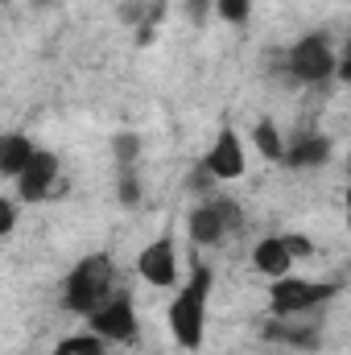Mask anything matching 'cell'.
I'll return each instance as SVG.
<instances>
[{
  "mask_svg": "<svg viewBox=\"0 0 351 355\" xmlns=\"http://www.w3.org/2000/svg\"><path fill=\"white\" fill-rule=\"evenodd\" d=\"M211 268L198 265L190 272V281L178 289V297L170 302V331H174L178 347L198 352L203 347V331H207V302H211Z\"/></svg>",
  "mask_w": 351,
  "mask_h": 355,
  "instance_id": "cell-1",
  "label": "cell"
},
{
  "mask_svg": "<svg viewBox=\"0 0 351 355\" xmlns=\"http://www.w3.org/2000/svg\"><path fill=\"white\" fill-rule=\"evenodd\" d=\"M112 285H116V265H112V257H108V252H91V257H83L79 265L71 268V277H67V306H71L79 318H87V314H95V310L112 297Z\"/></svg>",
  "mask_w": 351,
  "mask_h": 355,
  "instance_id": "cell-2",
  "label": "cell"
},
{
  "mask_svg": "<svg viewBox=\"0 0 351 355\" xmlns=\"http://www.w3.org/2000/svg\"><path fill=\"white\" fill-rule=\"evenodd\" d=\"M339 293V281H302V277H273L268 285V310L273 318H285V314H306V310H318L323 302H331Z\"/></svg>",
  "mask_w": 351,
  "mask_h": 355,
  "instance_id": "cell-3",
  "label": "cell"
},
{
  "mask_svg": "<svg viewBox=\"0 0 351 355\" xmlns=\"http://www.w3.org/2000/svg\"><path fill=\"white\" fill-rule=\"evenodd\" d=\"M285 67L298 83H327L335 75V50L327 42V33H310L302 37L289 54H285Z\"/></svg>",
  "mask_w": 351,
  "mask_h": 355,
  "instance_id": "cell-4",
  "label": "cell"
},
{
  "mask_svg": "<svg viewBox=\"0 0 351 355\" xmlns=\"http://www.w3.org/2000/svg\"><path fill=\"white\" fill-rule=\"evenodd\" d=\"M87 327L95 339H108V343H128L137 339V310H132V297L128 293H112L95 314H87Z\"/></svg>",
  "mask_w": 351,
  "mask_h": 355,
  "instance_id": "cell-5",
  "label": "cell"
},
{
  "mask_svg": "<svg viewBox=\"0 0 351 355\" xmlns=\"http://www.w3.org/2000/svg\"><path fill=\"white\" fill-rule=\"evenodd\" d=\"M240 227V207L232 198H207L190 211V240L194 244H219L228 232Z\"/></svg>",
  "mask_w": 351,
  "mask_h": 355,
  "instance_id": "cell-6",
  "label": "cell"
},
{
  "mask_svg": "<svg viewBox=\"0 0 351 355\" xmlns=\"http://www.w3.org/2000/svg\"><path fill=\"white\" fill-rule=\"evenodd\" d=\"M17 182V194L21 202H42L54 194V182H58V157L46 153V149H33V157L25 162V170L12 178Z\"/></svg>",
  "mask_w": 351,
  "mask_h": 355,
  "instance_id": "cell-7",
  "label": "cell"
},
{
  "mask_svg": "<svg viewBox=\"0 0 351 355\" xmlns=\"http://www.w3.org/2000/svg\"><path fill=\"white\" fill-rule=\"evenodd\" d=\"M203 170L215 178V182H223V178H240L244 174V145H240V137H236V128H219V137H215V145H211V153L203 157Z\"/></svg>",
  "mask_w": 351,
  "mask_h": 355,
  "instance_id": "cell-8",
  "label": "cell"
},
{
  "mask_svg": "<svg viewBox=\"0 0 351 355\" xmlns=\"http://www.w3.org/2000/svg\"><path fill=\"white\" fill-rule=\"evenodd\" d=\"M137 272L149 281V285H174L178 281V252H174V240L170 236H162V240H153L141 257H137Z\"/></svg>",
  "mask_w": 351,
  "mask_h": 355,
  "instance_id": "cell-9",
  "label": "cell"
},
{
  "mask_svg": "<svg viewBox=\"0 0 351 355\" xmlns=\"http://www.w3.org/2000/svg\"><path fill=\"white\" fill-rule=\"evenodd\" d=\"M264 335L277 339V343H289V347H298V352H314V347L323 343V318H318V322H298L293 314H285V318H273V322L264 327Z\"/></svg>",
  "mask_w": 351,
  "mask_h": 355,
  "instance_id": "cell-10",
  "label": "cell"
},
{
  "mask_svg": "<svg viewBox=\"0 0 351 355\" xmlns=\"http://www.w3.org/2000/svg\"><path fill=\"white\" fill-rule=\"evenodd\" d=\"M327 157H331V141H327V137H298V141L281 153V162H289V166H298V170L323 166Z\"/></svg>",
  "mask_w": 351,
  "mask_h": 355,
  "instance_id": "cell-11",
  "label": "cell"
},
{
  "mask_svg": "<svg viewBox=\"0 0 351 355\" xmlns=\"http://www.w3.org/2000/svg\"><path fill=\"white\" fill-rule=\"evenodd\" d=\"M29 157H33V141L25 132H4L0 137V174L4 178H17Z\"/></svg>",
  "mask_w": 351,
  "mask_h": 355,
  "instance_id": "cell-12",
  "label": "cell"
},
{
  "mask_svg": "<svg viewBox=\"0 0 351 355\" xmlns=\"http://www.w3.org/2000/svg\"><path fill=\"white\" fill-rule=\"evenodd\" d=\"M252 265L261 268L264 277H285L289 265H293V257H289V248H285V240L281 236H268L257 244V252H252Z\"/></svg>",
  "mask_w": 351,
  "mask_h": 355,
  "instance_id": "cell-13",
  "label": "cell"
},
{
  "mask_svg": "<svg viewBox=\"0 0 351 355\" xmlns=\"http://www.w3.org/2000/svg\"><path fill=\"white\" fill-rule=\"evenodd\" d=\"M252 145H257V153L268 157V162H281V153H285V141H281V132H277L273 120H261L252 128Z\"/></svg>",
  "mask_w": 351,
  "mask_h": 355,
  "instance_id": "cell-14",
  "label": "cell"
},
{
  "mask_svg": "<svg viewBox=\"0 0 351 355\" xmlns=\"http://www.w3.org/2000/svg\"><path fill=\"white\" fill-rule=\"evenodd\" d=\"M54 355H108V352H103V339H95V335H71V339L58 343Z\"/></svg>",
  "mask_w": 351,
  "mask_h": 355,
  "instance_id": "cell-15",
  "label": "cell"
},
{
  "mask_svg": "<svg viewBox=\"0 0 351 355\" xmlns=\"http://www.w3.org/2000/svg\"><path fill=\"white\" fill-rule=\"evenodd\" d=\"M215 12L228 21V25H244L252 17V0H215Z\"/></svg>",
  "mask_w": 351,
  "mask_h": 355,
  "instance_id": "cell-16",
  "label": "cell"
},
{
  "mask_svg": "<svg viewBox=\"0 0 351 355\" xmlns=\"http://www.w3.org/2000/svg\"><path fill=\"white\" fill-rule=\"evenodd\" d=\"M112 153H116V162H120V170H128V166L137 162V153H141V141H137L132 132H120V137L112 141Z\"/></svg>",
  "mask_w": 351,
  "mask_h": 355,
  "instance_id": "cell-17",
  "label": "cell"
},
{
  "mask_svg": "<svg viewBox=\"0 0 351 355\" xmlns=\"http://www.w3.org/2000/svg\"><path fill=\"white\" fill-rule=\"evenodd\" d=\"M116 194H120V202H128V207L141 198V186H137V174H132V170H124V174H120V186H116Z\"/></svg>",
  "mask_w": 351,
  "mask_h": 355,
  "instance_id": "cell-18",
  "label": "cell"
},
{
  "mask_svg": "<svg viewBox=\"0 0 351 355\" xmlns=\"http://www.w3.org/2000/svg\"><path fill=\"white\" fill-rule=\"evenodd\" d=\"M281 240H285V248H289V257H293V261H298V257H310V252H314V244H310L306 236H281Z\"/></svg>",
  "mask_w": 351,
  "mask_h": 355,
  "instance_id": "cell-19",
  "label": "cell"
},
{
  "mask_svg": "<svg viewBox=\"0 0 351 355\" xmlns=\"http://www.w3.org/2000/svg\"><path fill=\"white\" fill-rule=\"evenodd\" d=\"M12 227H17V211H12V202H8V198L0 194V240H4V236H8Z\"/></svg>",
  "mask_w": 351,
  "mask_h": 355,
  "instance_id": "cell-20",
  "label": "cell"
},
{
  "mask_svg": "<svg viewBox=\"0 0 351 355\" xmlns=\"http://www.w3.org/2000/svg\"><path fill=\"white\" fill-rule=\"evenodd\" d=\"M186 8H190V21H194V25H203V21H207V12H211V0H186Z\"/></svg>",
  "mask_w": 351,
  "mask_h": 355,
  "instance_id": "cell-21",
  "label": "cell"
},
{
  "mask_svg": "<svg viewBox=\"0 0 351 355\" xmlns=\"http://www.w3.org/2000/svg\"><path fill=\"white\" fill-rule=\"evenodd\" d=\"M190 186H194V190H211V186H215V178L198 166V170H194V178H190Z\"/></svg>",
  "mask_w": 351,
  "mask_h": 355,
  "instance_id": "cell-22",
  "label": "cell"
}]
</instances>
